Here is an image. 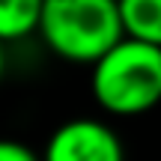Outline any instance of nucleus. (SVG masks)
Segmentation results:
<instances>
[{
    "instance_id": "4",
    "label": "nucleus",
    "mask_w": 161,
    "mask_h": 161,
    "mask_svg": "<svg viewBox=\"0 0 161 161\" xmlns=\"http://www.w3.org/2000/svg\"><path fill=\"white\" fill-rule=\"evenodd\" d=\"M128 39L161 48V0H119Z\"/></svg>"
},
{
    "instance_id": "1",
    "label": "nucleus",
    "mask_w": 161,
    "mask_h": 161,
    "mask_svg": "<svg viewBox=\"0 0 161 161\" xmlns=\"http://www.w3.org/2000/svg\"><path fill=\"white\" fill-rule=\"evenodd\" d=\"M39 33L57 57L96 66L125 39L119 0H48Z\"/></svg>"
},
{
    "instance_id": "2",
    "label": "nucleus",
    "mask_w": 161,
    "mask_h": 161,
    "mask_svg": "<svg viewBox=\"0 0 161 161\" xmlns=\"http://www.w3.org/2000/svg\"><path fill=\"white\" fill-rule=\"evenodd\" d=\"M90 90L108 114L137 116L152 110L161 102V48L125 36L92 66Z\"/></svg>"
},
{
    "instance_id": "6",
    "label": "nucleus",
    "mask_w": 161,
    "mask_h": 161,
    "mask_svg": "<svg viewBox=\"0 0 161 161\" xmlns=\"http://www.w3.org/2000/svg\"><path fill=\"white\" fill-rule=\"evenodd\" d=\"M0 161H42V158L18 140H3L0 143Z\"/></svg>"
},
{
    "instance_id": "3",
    "label": "nucleus",
    "mask_w": 161,
    "mask_h": 161,
    "mask_svg": "<svg viewBox=\"0 0 161 161\" xmlns=\"http://www.w3.org/2000/svg\"><path fill=\"white\" fill-rule=\"evenodd\" d=\"M42 161H125L122 140L98 119H69L48 137Z\"/></svg>"
},
{
    "instance_id": "5",
    "label": "nucleus",
    "mask_w": 161,
    "mask_h": 161,
    "mask_svg": "<svg viewBox=\"0 0 161 161\" xmlns=\"http://www.w3.org/2000/svg\"><path fill=\"white\" fill-rule=\"evenodd\" d=\"M48 0H0V36L15 42L42 27Z\"/></svg>"
}]
</instances>
